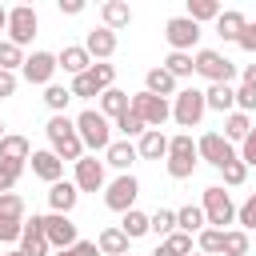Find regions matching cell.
I'll return each instance as SVG.
<instances>
[{
    "mask_svg": "<svg viewBox=\"0 0 256 256\" xmlns=\"http://www.w3.org/2000/svg\"><path fill=\"white\" fill-rule=\"evenodd\" d=\"M172 232H176V212H172V208H156V212H152V236L168 240Z\"/></svg>",
    "mask_w": 256,
    "mask_h": 256,
    "instance_id": "cell-40",
    "label": "cell"
},
{
    "mask_svg": "<svg viewBox=\"0 0 256 256\" xmlns=\"http://www.w3.org/2000/svg\"><path fill=\"white\" fill-rule=\"evenodd\" d=\"M0 256H24V252H20V248H8V252H0Z\"/></svg>",
    "mask_w": 256,
    "mask_h": 256,
    "instance_id": "cell-57",
    "label": "cell"
},
{
    "mask_svg": "<svg viewBox=\"0 0 256 256\" xmlns=\"http://www.w3.org/2000/svg\"><path fill=\"white\" fill-rule=\"evenodd\" d=\"M144 92H152V96H160V100H172V96L180 92V80H176L164 64H156V68L144 72Z\"/></svg>",
    "mask_w": 256,
    "mask_h": 256,
    "instance_id": "cell-18",
    "label": "cell"
},
{
    "mask_svg": "<svg viewBox=\"0 0 256 256\" xmlns=\"http://www.w3.org/2000/svg\"><path fill=\"white\" fill-rule=\"evenodd\" d=\"M88 72L96 76V84H100L104 92H108V88H116V64H108V60H96Z\"/></svg>",
    "mask_w": 256,
    "mask_h": 256,
    "instance_id": "cell-44",
    "label": "cell"
},
{
    "mask_svg": "<svg viewBox=\"0 0 256 256\" xmlns=\"http://www.w3.org/2000/svg\"><path fill=\"white\" fill-rule=\"evenodd\" d=\"M76 132H80V140H84V152H108V144L116 140L112 136V120L108 116H100V108H84L80 116H76Z\"/></svg>",
    "mask_w": 256,
    "mask_h": 256,
    "instance_id": "cell-2",
    "label": "cell"
},
{
    "mask_svg": "<svg viewBox=\"0 0 256 256\" xmlns=\"http://www.w3.org/2000/svg\"><path fill=\"white\" fill-rule=\"evenodd\" d=\"M68 88H72V100H92V96H100V92H104V88L96 84V76H92V72L72 76V84H68Z\"/></svg>",
    "mask_w": 256,
    "mask_h": 256,
    "instance_id": "cell-37",
    "label": "cell"
},
{
    "mask_svg": "<svg viewBox=\"0 0 256 256\" xmlns=\"http://www.w3.org/2000/svg\"><path fill=\"white\" fill-rule=\"evenodd\" d=\"M204 228H208V220H204V208H200V204H184V208H176V232L200 236Z\"/></svg>",
    "mask_w": 256,
    "mask_h": 256,
    "instance_id": "cell-28",
    "label": "cell"
},
{
    "mask_svg": "<svg viewBox=\"0 0 256 256\" xmlns=\"http://www.w3.org/2000/svg\"><path fill=\"white\" fill-rule=\"evenodd\" d=\"M28 164H32V176H36V180H44V184H56V180H64V160H60L52 148H36Z\"/></svg>",
    "mask_w": 256,
    "mask_h": 256,
    "instance_id": "cell-15",
    "label": "cell"
},
{
    "mask_svg": "<svg viewBox=\"0 0 256 256\" xmlns=\"http://www.w3.org/2000/svg\"><path fill=\"white\" fill-rule=\"evenodd\" d=\"M20 252H24V256H52V244H48V236H44V216H32V220H24Z\"/></svg>",
    "mask_w": 256,
    "mask_h": 256,
    "instance_id": "cell-16",
    "label": "cell"
},
{
    "mask_svg": "<svg viewBox=\"0 0 256 256\" xmlns=\"http://www.w3.org/2000/svg\"><path fill=\"white\" fill-rule=\"evenodd\" d=\"M220 176H224V188H240V184L248 180V164H244V160H232V164L220 168Z\"/></svg>",
    "mask_w": 256,
    "mask_h": 256,
    "instance_id": "cell-42",
    "label": "cell"
},
{
    "mask_svg": "<svg viewBox=\"0 0 256 256\" xmlns=\"http://www.w3.org/2000/svg\"><path fill=\"white\" fill-rule=\"evenodd\" d=\"M236 152H240V160H244L248 168H256V124H252V132H248V140H244V144H240Z\"/></svg>",
    "mask_w": 256,
    "mask_h": 256,
    "instance_id": "cell-51",
    "label": "cell"
},
{
    "mask_svg": "<svg viewBox=\"0 0 256 256\" xmlns=\"http://www.w3.org/2000/svg\"><path fill=\"white\" fill-rule=\"evenodd\" d=\"M68 100H72V88H64V84H48V88H44V108H48L52 116H64Z\"/></svg>",
    "mask_w": 256,
    "mask_h": 256,
    "instance_id": "cell-35",
    "label": "cell"
},
{
    "mask_svg": "<svg viewBox=\"0 0 256 256\" xmlns=\"http://www.w3.org/2000/svg\"><path fill=\"white\" fill-rule=\"evenodd\" d=\"M196 164H200V152H196L192 132H176V136H168V160H164L168 176H172V180H188V176L196 172Z\"/></svg>",
    "mask_w": 256,
    "mask_h": 256,
    "instance_id": "cell-3",
    "label": "cell"
},
{
    "mask_svg": "<svg viewBox=\"0 0 256 256\" xmlns=\"http://www.w3.org/2000/svg\"><path fill=\"white\" fill-rule=\"evenodd\" d=\"M0 32H8V8H0Z\"/></svg>",
    "mask_w": 256,
    "mask_h": 256,
    "instance_id": "cell-55",
    "label": "cell"
},
{
    "mask_svg": "<svg viewBox=\"0 0 256 256\" xmlns=\"http://www.w3.org/2000/svg\"><path fill=\"white\" fill-rule=\"evenodd\" d=\"M248 132H252V116L248 112H228L224 116V140L228 144H244Z\"/></svg>",
    "mask_w": 256,
    "mask_h": 256,
    "instance_id": "cell-30",
    "label": "cell"
},
{
    "mask_svg": "<svg viewBox=\"0 0 256 256\" xmlns=\"http://www.w3.org/2000/svg\"><path fill=\"white\" fill-rule=\"evenodd\" d=\"M200 208H204L208 228L228 232V224H236V204H232V192H224V184H208L200 196Z\"/></svg>",
    "mask_w": 256,
    "mask_h": 256,
    "instance_id": "cell-4",
    "label": "cell"
},
{
    "mask_svg": "<svg viewBox=\"0 0 256 256\" xmlns=\"http://www.w3.org/2000/svg\"><path fill=\"white\" fill-rule=\"evenodd\" d=\"M152 256H172V252H168V248H164V244H160V248H156V252H152Z\"/></svg>",
    "mask_w": 256,
    "mask_h": 256,
    "instance_id": "cell-56",
    "label": "cell"
},
{
    "mask_svg": "<svg viewBox=\"0 0 256 256\" xmlns=\"http://www.w3.org/2000/svg\"><path fill=\"white\" fill-rule=\"evenodd\" d=\"M192 64H196V76H204L208 84H232L240 76V68L224 52H216V48H196L192 52Z\"/></svg>",
    "mask_w": 256,
    "mask_h": 256,
    "instance_id": "cell-5",
    "label": "cell"
},
{
    "mask_svg": "<svg viewBox=\"0 0 256 256\" xmlns=\"http://www.w3.org/2000/svg\"><path fill=\"white\" fill-rule=\"evenodd\" d=\"M116 44H120V40H116V32H112V28H104V24H100V28H92V32L84 36V48H88V56H92V60H112V56H116Z\"/></svg>",
    "mask_w": 256,
    "mask_h": 256,
    "instance_id": "cell-20",
    "label": "cell"
},
{
    "mask_svg": "<svg viewBox=\"0 0 256 256\" xmlns=\"http://www.w3.org/2000/svg\"><path fill=\"white\" fill-rule=\"evenodd\" d=\"M4 136H8V124H4V120H0V140H4Z\"/></svg>",
    "mask_w": 256,
    "mask_h": 256,
    "instance_id": "cell-58",
    "label": "cell"
},
{
    "mask_svg": "<svg viewBox=\"0 0 256 256\" xmlns=\"http://www.w3.org/2000/svg\"><path fill=\"white\" fill-rule=\"evenodd\" d=\"M164 40L172 52H192L200 44V24L188 16H172V20H164Z\"/></svg>",
    "mask_w": 256,
    "mask_h": 256,
    "instance_id": "cell-11",
    "label": "cell"
},
{
    "mask_svg": "<svg viewBox=\"0 0 256 256\" xmlns=\"http://www.w3.org/2000/svg\"><path fill=\"white\" fill-rule=\"evenodd\" d=\"M236 228L256 232V192H248V200H244V204H236Z\"/></svg>",
    "mask_w": 256,
    "mask_h": 256,
    "instance_id": "cell-41",
    "label": "cell"
},
{
    "mask_svg": "<svg viewBox=\"0 0 256 256\" xmlns=\"http://www.w3.org/2000/svg\"><path fill=\"white\" fill-rule=\"evenodd\" d=\"M220 12H224V8H220L216 0H188V12H184V16H188V20H196V24H208V20L216 24V16H220Z\"/></svg>",
    "mask_w": 256,
    "mask_h": 256,
    "instance_id": "cell-34",
    "label": "cell"
},
{
    "mask_svg": "<svg viewBox=\"0 0 256 256\" xmlns=\"http://www.w3.org/2000/svg\"><path fill=\"white\" fill-rule=\"evenodd\" d=\"M76 204H80V188H76L72 180H56V184H48V212L72 216Z\"/></svg>",
    "mask_w": 256,
    "mask_h": 256,
    "instance_id": "cell-17",
    "label": "cell"
},
{
    "mask_svg": "<svg viewBox=\"0 0 256 256\" xmlns=\"http://www.w3.org/2000/svg\"><path fill=\"white\" fill-rule=\"evenodd\" d=\"M24 60H28V56H24V48H16L12 40H0V68H4V72H20V68H24Z\"/></svg>",
    "mask_w": 256,
    "mask_h": 256,
    "instance_id": "cell-39",
    "label": "cell"
},
{
    "mask_svg": "<svg viewBox=\"0 0 256 256\" xmlns=\"http://www.w3.org/2000/svg\"><path fill=\"white\" fill-rule=\"evenodd\" d=\"M20 172H24V168H12V164H0V196L16 188V180H20Z\"/></svg>",
    "mask_w": 256,
    "mask_h": 256,
    "instance_id": "cell-49",
    "label": "cell"
},
{
    "mask_svg": "<svg viewBox=\"0 0 256 256\" xmlns=\"http://www.w3.org/2000/svg\"><path fill=\"white\" fill-rule=\"evenodd\" d=\"M0 216L28 220V216H24V196H20V192H4V196H0Z\"/></svg>",
    "mask_w": 256,
    "mask_h": 256,
    "instance_id": "cell-43",
    "label": "cell"
},
{
    "mask_svg": "<svg viewBox=\"0 0 256 256\" xmlns=\"http://www.w3.org/2000/svg\"><path fill=\"white\" fill-rule=\"evenodd\" d=\"M52 256H100V248H96V240H76L72 248H60Z\"/></svg>",
    "mask_w": 256,
    "mask_h": 256,
    "instance_id": "cell-48",
    "label": "cell"
},
{
    "mask_svg": "<svg viewBox=\"0 0 256 256\" xmlns=\"http://www.w3.org/2000/svg\"><path fill=\"white\" fill-rule=\"evenodd\" d=\"M192 256H204V252H192Z\"/></svg>",
    "mask_w": 256,
    "mask_h": 256,
    "instance_id": "cell-59",
    "label": "cell"
},
{
    "mask_svg": "<svg viewBox=\"0 0 256 256\" xmlns=\"http://www.w3.org/2000/svg\"><path fill=\"white\" fill-rule=\"evenodd\" d=\"M164 68L176 76V80H192L196 76V64H192V52H168L164 56Z\"/></svg>",
    "mask_w": 256,
    "mask_h": 256,
    "instance_id": "cell-32",
    "label": "cell"
},
{
    "mask_svg": "<svg viewBox=\"0 0 256 256\" xmlns=\"http://www.w3.org/2000/svg\"><path fill=\"white\" fill-rule=\"evenodd\" d=\"M252 56H256V52H252Z\"/></svg>",
    "mask_w": 256,
    "mask_h": 256,
    "instance_id": "cell-60",
    "label": "cell"
},
{
    "mask_svg": "<svg viewBox=\"0 0 256 256\" xmlns=\"http://www.w3.org/2000/svg\"><path fill=\"white\" fill-rule=\"evenodd\" d=\"M56 64H60L68 76H84V72H88L96 60L88 56V48H84V44H64V48L56 52Z\"/></svg>",
    "mask_w": 256,
    "mask_h": 256,
    "instance_id": "cell-21",
    "label": "cell"
},
{
    "mask_svg": "<svg viewBox=\"0 0 256 256\" xmlns=\"http://www.w3.org/2000/svg\"><path fill=\"white\" fill-rule=\"evenodd\" d=\"M100 20H104V28L120 32V28L132 24V8H128L124 0H104V4H100Z\"/></svg>",
    "mask_w": 256,
    "mask_h": 256,
    "instance_id": "cell-27",
    "label": "cell"
},
{
    "mask_svg": "<svg viewBox=\"0 0 256 256\" xmlns=\"http://www.w3.org/2000/svg\"><path fill=\"white\" fill-rule=\"evenodd\" d=\"M128 256H132V252H128Z\"/></svg>",
    "mask_w": 256,
    "mask_h": 256,
    "instance_id": "cell-61",
    "label": "cell"
},
{
    "mask_svg": "<svg viewBox=\"0 0 256 256\" xmlns=\"http://www.w3.org/2000/svg\"><path fill=\"white\" fill-rule=\"evenodd\" d=\"M136 196H140V180L132 176V172H120L116 180H108V188H104V204L112 208V212H132L136 208Z\"/></svg>",
    "mask_w": 256,
    "mask_h": 256,
    "instance_id": "cell-8",
    "label": "cell"
},
{
    "mask_svg": "<svg viewBox=\"0 0 256 256\" xmlns=\"http://www.w3.org/2000/svg\"><path fill=\"white\" fill-rule=\"evenodd\" d=\"M196 152H200V160H204V164H212L216 172H220L224 164L240 160L236 144H228V140H224V132H204V136H196Z\"/></svg>",
    "mask_w": 256,
    "mask_h": 256,
    "instance_id": "cell-7",
    "label": "cell"
},
{
    "mask_svg": "<svg viewBox=\"0 0 256 256\" xmlns=\"http://www.w3.org/2000/svg\"><path fill=\"white\" fill-rule=\"evenodd\" d=\"M56 8H60V16H80L84 0H56Z\"/></svg>",
    "mask_w": 256,
    "mask_h": 256,
    "instance_id": "cell-52",
    "label": "cell"
},
{
    "mask_svg": "<svg viewBox=\"0 0 256 256\" xmlns=\"http://www.w3.org/2000/svg\"><path fill=\"white\" fill-rule=\"evenodd\" d=\"M20 236H24V220L0 216V244H20Z\"/></svg>",
    "mask_w": 256,
    "mask_h": 256,
    "instance_id": "cell-46",
    "label": "cell"
},
{
    "mask_svg": "<svg viewBox=\"0 0 256 256\" xmlns=\"http://www.w3.org/2000/svg\"><path fill=\"white\" fill-rule=\"evenodd\" d=\"M196 252H204V256H224V232H220V228H204V232L196 236Z\"/></svg>",
    "mask_w": 256,
    "mask_h": 256,
    "instance_id": "cell-36",
    "label": "cell"
},
{
    "mask_svg": "<svg viewBox=\"0 0 256 256\" xmlns=\"http://www.w3.org/2000/svg\"><path fill=\"white\" fill-rule=\"evenodd\" d=\"M36 28H40V16H36L32 4H16V8H8V36H4V40H12L16 48H24V44H32Z\"/></svg>",
    "mask_w": 256,
    "mask_h": 256,
    "instance_id": "cell-9",
    "label": "cell"
},
{
    "mask_svg": "<svg viewBox=\"0 0 256 256\" xmlns=\"http://www.w3.org/2000/svg\"><path fill=\"white\" fill-rule=\"evenodd\" d=\"M236 112H248V116L256 112V88L252 84H240L236 88Z\"/></svg>",
    "mask_w": 256,
    "mask_h": 256,
    "instance_id": "cell-47",
    "label": "cell"
},
{
    "mask_svg": "<svg viewBox=\"0 0 256 256\" xmlns=\"http://www.w3.org/2000/svg\"><path fill=\"white\" fill-rule=\"evenodd\" d=\"M140 160V152H136V140H112L108 144V152H104V164H112L116 168V176L120 172H132V164Z\"/></svg>",
    "mask_w": 256,
    "mask_h": 256,
    "instance_id": "cell-23",
    "label": "cell"
},
{
    "mask_svg": "<svg viewBox=\"0 0 256 256\" xmlns=\"http://www.w3.org/2000/svg\"><path fill=\"white\" fill-rule=\"evenodd\" d=\"M240 84H252L256 88V64H244L240 68Z\"/></svg>",
    "mask_w": 256,
    "mask_h": 256,
    "instance_id": "cell-54",
    "label": "cell"
},
{
    "mask_svg": "<svg viewBox=\"0 0 256 256\" xmlns=\"http://www.w3.org/2000/svg\"><path fill=\"white\" fill-rule=\"evenodd\" d=\"M236 44H240L244 52H256V24H252V20H248V28H244V36H240Z\"/></svg>",
    "mask_w": 256,
    "mask_h": 256,
    "instance_id": "cell-53",
    "label": "cell"
},
{
    "mask_svg": "<svg viewBox=\"0 0 256 256\" xmlns=\"http://www.w3.org/2000/svg\"><path fill=\"white\" fill-rule=\"evenodd\" d=\"M212 28H216V36H220V40L236 44V40L244 36V28H248V16H244L240 8H224V12L216 16V24H212Z\"/></svg>",
    "mask_w": 256,
    "mask_h": 256,
    "instance_id": "cell-22",
    "label": "cell"
},
{
    "mask_svg": "<svg viewBox=\"0 0 256 256\" xmlns=\"http://www.w3.org/2000/svg\"><path fill=\"white\" fill-rule=\"evenodd\" d=\"M204 112H208V104H204V92L200 88H180L176 96H172V120L180 124V128H200V120H204Z\"/></svg>",
    "mask_w": 256,
    "mask_h": 256,
    "instance_id": "cell-6",
    "label": "cell"
},
{
    "mask_svg": "<svg viewBox=\"0 0 256 256\" xmlns=\"http://www.w3.org/2000/svg\"><path fill=\"white\" fill-rule=\"evenodd\" d=\"M248 248H252V240H248L244 228H228L224 232V256H248Z\"/></svg>",
    "mask_w": 256,
    "mask_h": 256,
    "instance_id": "cell-38",
    "label": "cell"
},
{
    "mask_svg": "<svg viewBox=\"0 0 256 256\" xmlns=\"http://www.w3.org/2000/svg\"><path fill=\"white\" fill-rule=\"evenodd\" d=\"M136 152H140V160H168V136L156 132V128H148L136 140Z\"/></svg>",
    "mask_w": 256,
    "mask_h": 256,
    "instance_id": "cell-26",
    "label": "cell"
},
{
    "mask_svg": "<svg viewBox=\"0 0 256 256\" xmlns=\"http://www.w3.org/2000/svg\"><path fill=\"white\" fill-rule=\"evenodd\" d=\"M128 236L120 232V224H108V228H100L96 232V248H100V256H128Z\"/></svg>",
    "mask_w": 256,
    "mask_h": 256,
    "instance_id": "cell-25",
    "label": "cell"
},
{
    "mask_svg": "<svg viewBox=\"0 0 256 256\" xmlns=\"http://www.w3.org/2000/svg\"><path fill=\"white\" fill-rule=\"evenodd\" d=\"M128 108H132V96H128V92H120V88H108V92H100V116H108V120H120Z\"/></svg>",
    "mask_w": 256,
    "mask_h": 256,
    "instance_id": "cell-29",
    "label": "cell"
},
{
    "mask_svg": "<svg viewBox=\"0 0 256 256\" xmlns=\"http://www.w3.org/2000/svg\"><path fill=\"white\" fill-rule=\"evenodd\" d=\"M112 128L120 132V140H140V136L148 132V124H144V120H140V116H136L132 108H128V112H124L120 120H112Z\"/></svg>",
    "mask_w": 256,
    "mask_h": 256,
    "instance_id": "cell-33",
    "label": "cell"
},
{
    "mask_svg": "<svg viewBox=\"0 0 256 256\" xmlns=\"http://www.w3.org/2000/svg\"><path fill=\"white\" fill-rule=\"evenodd\" d=\"M44 236H48L52 252H60V248H72V244L80 240V232H76L72 216H60V212H48V216H44Z\"/></svg>",
    "mask_w": 256,
    "mask_h": 256,
    "instance_id": "cell-14",
    "label": "cell"
},
{
    "mask_svg": "<svg viewBox=\"0 0 256 256\" xmlns=\"http://www.w3.org/2000/svg\"><path fill=\"white\" fill-rule=\"evenodd\" d=\"M204 104H208V112L228 116V112H236V88L232 84H208L204 88Z\"/></svg>",
    "mask_w": 256,
    "mask_h": 256,
    "instance_id": "cell-24",
    "label": "cell"
},
{
    "mask_svg": "<svg viewBox=\"0 0 256 256\" xmlns=\"http://www.w3.org/2000/svg\"><path fill=\"white\" fill-rule=\"evenodd\" d=\"M28 160H32V144H28V136H20V132H8V136L0 140V164L24 168Z\"/></svg>",
    "mask_w": 256,
    "mask_h": 256,
    "instance_id": "cell-19",
    "label": "cell"
},
{
    "mask_svg": "<svg viewBox=\"0 0 256 256\" xmlns=\"http://www.w3.org/2000/svg\"><path fill=\"white\" fill-rule=\"evenodd\" d=\"M132 112H136L148 128H156V132H160V128L172 120V100H160V96H152V92H144V88H140V92L132 96Z\"/></svg>",
    "mask_w": 256,
    "mask_h": 256,
    "instance_id": "cell-10",
    "label": "cell"
},
{
    "mask_svg": "<svg viewBox=\"0 0 256 256\" xmlns=\"http://www.w3.org/2000/svg\"><path fill=\"white\" fill-rule=\"evenodd\" d=\"M72 184H76L80 192H104V188H108L104 160H96L92 152H88L84 160H76V164H72Z\"/></svg>",
    "mask_w": 256,
    "mask_h": 256,
    "instance_id": "cell-12",
    "label": "cell"
},
{
    "mask_svg": "<svg viewBox=\"0 0 256 256\" xmlns=\"http://www.w3.org/2000/svg\"><path fill=\"white\" fill-rule=\"evenodd\" d=\"M16 88H20V72H4L0 68V100L16 96Z\"/></svg>",
    "mask_w": 256,
    "mask_h": 256,
    "instance_id": "cell-50",
    "label": "cell"
},
{
    "mask_svg": "<svg viewBox=\"0 0 256 256\" xmlns=\"http://www.w3.org/2000/svg\"><path fill=\"white\" fill-rule=\"evenodd\" d=\"M120 232H124L128 240H140V236H148V232H152V216H148V212H140V208H132V212H124Z\"/></svg>",
    "mask_w": 256,
    "mask_h": 256,
    "instance_id": "cell-31",
    "label": "cell"
},
{
    "mask_svg": "<svg viewBox=\"0 0 256 256\" xmlns=\"http://www.w3.org/2000/svg\"><path fill=\"white\" fill-rule=\"evenodd\" d=\"M56 52H44V48H36L28 60H24V68H20V80H28V84H40V88H48L52 84V76H56Z\"/></svg>",
    "mask_w": 256,
    "mask_h": 256,
    "instance_id": "cell-13",
    "label": "cell"
},
{
    "mask_svg": "<svg viewBox=\"0 0 256 256\" xmlns=\"http://www.w3.org/2000/svg\"><path fill=\"white\" fill-rule=\"evenodd\" d=\"M160 244H164V248H168L172 256H192V252H196V248H192V236H188V232H172V236H168V240H160Z\"/></svg>",
    "mask_w": 256,
    "mask_h": 256,
    "instance_id": "cell-45",
    "label": "cell"
},
{
    "mask_svg": "<svg viewBox=\"0 0 256 256\" xmlns=\"http://www.w3.org/2000/svg\"><path fill=\"white\" fill-rule=\"evenodd\" d=\"M44 132H48V148L60 156V160H68V164H76V160H84L88 152H84V140H80V132H76V116H48V124H44Z\"/></svg>",
    "mask_w": 256,
    "mask_h": 256,
    "instance_id": "cell-1",
    "label": "cell"
}]
</instances>
